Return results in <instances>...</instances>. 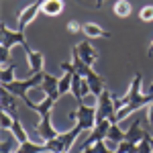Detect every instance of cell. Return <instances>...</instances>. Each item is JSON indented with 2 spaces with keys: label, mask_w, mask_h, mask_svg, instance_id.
<instances>
[{
  "label": "cell",
  "mask_w": 153,
  "mask_h": 153,
  "mask_svg": "<svg viewBox=\"0 0 153 153\" xmlns=\"http://www.w3.org/2000/svg\"><path fill=\"white\" fill-rule=\"evenodd\" d=\"M141 82H143V76L141 74H135L133 80H131V88L127 90V106H123L120 110H117L114 114V123H120L123 118L131 117L133 112L141 110L143 106L151 104L153 102V94H143L141 92Z\"/></svg>",
  "instance_id": "cell-1"
},
{
  "label": "cell",
  "mask_w": 153,
  "mask_h": 153,
  "mask_svg": "<svg viewBox=\"0 0 153 153\" xmlns=\"http://www.w3.org/2000/svg\"><path fill=\"white\" fill-rule=\"evenodd\" d=\"M43 78H45V71H39V74H33L31 78H27V80H14L10 84H4L2 88H6L10 94H14L16 98H29V90H33V88H39L41 82H43Z\"/></svg>",
  "instance_id": "cell-2"
},
{
  "label": "cell",
  "mask_w": 153,
  "mask_h": 153,
  "mask_svg": "<svg viewBox=\"0 0 153 153\" xmlns=\"http://www.w3.org/2000/svg\"><path fill=\"white\" fill-rule=\"evenodd\" d=\"M96 123L104 120V118H112L114 123V114H117V106H114V94L110 90H104L100 96H96Z\"/></svg>",
  "instance_id": "cell-3"
},
{
  "label": "cell",
  "mask_w": 153,
  "mask_h": 153,
  "mask_svg": "<svg viewBox=\"0 0 153 153\" xmlns=\"http://www.w3.org/2000/svg\"><path fill=\"white\" fill-rule=\"evenodd\" d=\"M0 37H2V45L0 47H6V49H10L14 47V45H21V47L25 49V51H29V43H27V37H25L23 31H12V29H8L6 25L2 23L0 25Z\"/></svg>",
  "instance_id": "cell-4"
},
{
  "label": "cell",
  "mask_w": 153,
  "mask_h": 153,
  "mask_svg": "<svg viewBox=\"0 0 153 153\" xmlns=\"http://www.w3.org/2000/svg\"><path fill=\"white\" fill-rule=\"evenodd\" d=\"M76 125L82 131H90L96 127V106H88L84 104V100L78 102V118Z\"/></svg>",
  "instance_id": "cell-5"
},
{
  "label": "cell",
  "mask_w": 153,
  "mask_h": 153,
  "mask_svg": "<svg viewBox=\"0 0 153 153\" xmlns=\"http://www.w3.org/2000/svg\"><path fill=\"white\" fill-rule=\"evenodd\" d=\"M41 4H43V0H35V2H31L27 8H23L21 10V14H19V31H27V27L35 21V16L41 12Z\"/></svg>",
  "instance_id": "cell-6"
},
{
  "label": "cell",
  "mask_w": 153,
  "mask_h": 153,
  "mask_svg": "<svg viewBox=\"0 0 153 153\" xmlns=\"http://www.w3.org/2000/svg\"><path fill=\"white\" fill-rule=\"evenodd\" d=\"M39 125H37V133H39V137L45 141H51V139H55L59 135V131L53 127V123H51V114H45V117H39Z\"/></svg>",
  "instance_id": "cell-7"
},
{
  "label": "cell",
  "mask_w": 153,
  "mask_h": 153,
  "mask_svg": "<svg viewBox=\"0 0 153 153\" xmlns=\"http://www.w3.org/2000/svg\"><path fill=\"white\" fill-rule=\"evenodd\" d=\"M76 49H78V53H80V57L88 63V65H94L96 61H98V51H96L92 45H90V41H82V43H78L76 45Z\"/></svg>",
  "instance_id": "cell-8"
},
{
  "label": "cell",
  "mask_w": 153,
  "mask_h": 153,
  "mask_svg": "<svg viewBox=\"0 0 153 153\" xmlns=\"http://www.w3.org/2000/svg\"><path fill=\"white\" fill-rule=\"evenodd\" d=\"M41 90H43V94L45 96H61L59 94V78L57 76H51V74H45V78H43V82L39 86Z\"/></svg>",
  "instance_id": "cell-9"
},
{
  "label": "cell",
  "mask_w": 153,
  "mask_h": 153,
  "mask_svg": "<svg viewBox=\"0 0 153 153\" xmlns=\"http://www.w3.org/2000/svg\"><path fill=\"white\" fill-rule=\"evenodd\" d=\"M25 53H27V61H29V65H31V71H33V74L43 71V65H45V55H43L41 51L29 49V51H25Z\"/></svg>",
  "instance_id": "cell-10"
},
{
  "label": "cell",
  "mask_w": 153,
  "mask_h": 153,
  "mask_svg": "<svg viewBox=\"0 0 153 153\" xmlns=\"http://www.w3.org/2000/svg\"><path fill=\"white\" fill-rule=\"evenodd\" d=\"M125 131H120V127H118V123H112L110 125V129H108V135H106V143H108V147L114 151L117 149V145L120 141H125Z\"/></svg>",
  "instance_id": "cell-11"
},
{
  "label": "cell",
  "mask_w": 153,
  "mask_h": 153,
  "mask_svg": "<svg viewBox=\"0 0 153 153\" xmlns=\"http://www.w3.org/2000/svg\"><path fill=\"white\" fill-rule=\"evenodd\" d=\"M63 8H65L63 0H43V4H41V12L45 16H57L63 12Z\"/></svg>",
  "instance_id": "cell-12"
},
{
  "label": "cell",
  "mask_w": 153,
  "mask_h": 153,
  "mask_svg": "<svg viewBox=\"0 0 153 153\" xmlns=\"http://www.w3.org/2000/svg\"><path fill=\"white\" fill-rule=\"evenodd\" d=\"M127 135H125V141H131V143H139L147 137V133L145 131H141V120H135L133 125H131V129L129 131H125Z\"/></svg>",
  "instance_id": "cell-13"
},
{
  "label": "cell",
  "mask_w": 153,
  "mask_h": 153,
  "mask_svg": "<svg viewBox=\"0 0 153 153\" xmlns=\"http://www.w3.org/2000/svg\"><path fill=\"white\" fill-rule=\"evenodd\" d=\"M82 133V129L78 127V125H74L70 131H65V133H59V139L63 143V151H70L71 147H74V143L78 139V135Z\"/></svg>",
  "instance_id": "cell-14"
},
{
  "label": "cell",
  "mask_w": 153,
  "mask_h": 153,
  "mask_svg": "<svg viewBox=\"0 0 153 153\" xmlns=\"http://www.w3.org/2000/svg\"><path fill=\"white\" fill-rule=\"evenodd\" d=\"M2 112H8L12 117H16V96L10 94L6 88H2Z\"/></svg>",
  "instance_id": "cell-15"
},
{
  "label": "cell",
  "mask_w": 153,
  "mask_h": 153,
  "mask_svg": "<svg viewBox=\"0 0 153 153\" xmlns=\"http://www.w3.org/2000/svg\"><path fill=\"white\" fill-rule=\"evenodd\" d=\"M86 82L90 84V92H92L94 96H100V94L106 90V88H104V82H102V78H100V76H98L94 70H90V74L86 76Z\"/></svg>",
  "instance_id": "cell-16"
},
{
  "label": "cell",
  "mask_w": 153,
  "mask_h": 153,
  "mask_svg": "<svg viewBox=\"0 0 153 153\" xmlns=\"http://www.w3.org/2000/svg\"><path fill=\"white\" fill-rule=\"evenodd\" d=\"M82 33L86 37H90V39H108V37H110L102 27H98V25H94V23L82 25Z\"/></svg>",
  "instance_id": "cell-17"
},
{
  "label": "cell",
  "mask_w": 153,
  "mask_h": 153,
  "mask_svg": "<svg viewBox=\"0 0 153 153\" xmlns=\"http://www.w3.org/2000/svg\"><path fill=\"white\" fill-rule=\"evenodd\" d=\"M16 151L19 153H49V149H47L45 143L39 145V143H33L31 139H29V141H25V143H19Z\"/></svg>",
  "instance_id": "cell-18"
},
{
  "label": "cell",
  "mask_w": 153,
  "mask_h": 153,
  "mask_svg": "<svg viewBox=\"0 0 153 153\" xmlns=\"http://www.w3.org/2000/svg\"><path fill=\"white\" fill-rule=\"evenodd\" d=\"M112 12L117 14L118 19H127V16H131V12H133V6H131L129 0H117L114 6H112Z\"/></svg>",
  "instance_id": "cell-19"
},
{
  "label": "cell",
  "mask_w": 153,
  "mask_h": 153,
  "mask_svg": "<svg viewBox=\"0 0 153 153\" xmlns=\"http://www.w3.org/2000/svg\"><path fill=\"white\" fill-rule=\"evenodd\" d=\"M10 133H12V137H14V139H16L19 143H25V141H29V135H27V131H25L23 123L19 120V117L14 118V125H12Z\"/></svg>",
  "instance_id": "cell-20"
},
{
  "label": "cell",
  "mask_w": 153,
  "mask_h": 153,
  "mask_svg": "<svg viewBox=\"0 0 153 153\" xmlns=\"http://www.w3.org/2000/svg\"><path fill=\"white\" fill-rule=\"evenodd\" d=\"M71 78H74L71 71H63V76L59 78V94L61 96L71 92Z\"/></svg>",
  "instance_id": "cell-21"
},
{
  "label": "cell",
  "mask_w": 153,
  "mask_h": 153,
  "mask_svg": "<svg viewBox=\"0 0 153 153\" xmlns=\"http://www.w3.org/2000/svg\"><path fill=\"white\" fill-rule=\"evenodd\" d=\"M14 80H16V78H14V63L4 65L2 71H0V84L4 86V84H10V82H14Z\"/></svg>",
  "instance_id": "cell-22"
},
{
  "label": "cell",
  "mask_w": 153,
  "mask_h": 153,
  "mask_svg": "<svg viewBox=\"0 0 153 153\" xmlns=\"http://www.w3.org/2000/svg\"><path fill=\"white\" fill-rule=\"evenodd\" d=\"M80 86H82V76H80V74H74V78H71V94H74V98H76L78 102L84 100Z\"/></svg>",
  "instance_id": "cell-23"
},
{
  "label": "cell",
  "mask_w": 153,
  "mask_h": 153,
  "mask_svg": "<svg viewBox=\"0 0 153 153\" xmlns=\"http://www.w3.org/2000/svg\"><path fill=\"white\" fill-rule=\"evenodd\" d=\"M117 153H137V143H131V141H120L117 145Z\"/></svg>",
  "instance_id": "cell-24"
},
{
  "label": "cell",
  "mask_w": 153,
  "mask_h": 153,
  "mask_svg": "<svg viewBox=\"0 0 153 153\" xmlns=\"http://www.w3.org/2000/svg\"><path fill=\"white\" fill-rule=\"evenodd\" d=\"M14 118L12 114H8V112H2V118H0V129L2 131H10L12 125H14Z\"/></svg>",
  "instance_id": "cell-25"
},
{
  "label": "cell",
  "mask_w": 153,
  "mask_h": 153,
  "mask_svg": "<svg viewBox=\"0 0 153 153\" xmlns=\"http://www.w3.org/2000/svg\"><path fill=\"white\" fill-rule=\"evenodd\" d=\"M139 19H141L143 23H151V21H153V6H151V4L143 6L141 10H139Z\"/></svg>",
  "instance_id": "cell-26"
},
{
  "label": "cell",
  "mask_w": 153,
  "mask_h": 153,
  "mask_svg": "<svg viewBox=\"0 0 153 153\" xmlns=\"http://www.w3.org/2000/svg\"><path fill=\"white\" fill-rule=\"evenodd\" d=\"M19 147V141L12 137V139H4L2 141V153H14Z\"/></svg>",
  "instance_id": "cell-27"
},
{
  "label": "cell",
  "mask_w": 153,
  "mask_h": 153,
  "mask_svg": "<svg viewBox=\"0 0 153 153\" xmlns=\"http://www.w3.org/2000/svg\"><path fill=\"white\" fill-rule=\"evenodd\" d=\"M0 63H2V68H4V65H10V63H12V61H10V49L0 47Z\"/></svg>",
  "instance_id": "cell-28"
},
{
  "label": "cell",
  "mask_w": 153,
  "mask_h": 153,
  "mask_svg": "<svg viewBox=\"0 0 153 153\" xmlns=\"http://www.w3.org/2000/svg\"><path fill=\"white\" fill-rule=\"evenodd\" d=\"M68 31H70V33H82V25L76 23V21H70V23H68Z\"/></svg>",
  "instance_id": "cell-29"
},
{
  "label": "cell",
  "mask_w": 153,
  "mask_h": 153,
  "mask_svg": "<svg viewBox=\"0 0 153 153\" xmlns=\"http://www.w3.org/2000/svg\"><path fill=\"white\" fill-rule=\"evenodd\" d=\"M147 118H149V125L153 127V102L149 104V114H147Z\"/></svg>",
  "instance_id": "cell-30"
},
{
  "label": "cell",
  "mask_w": 153,
  "mask_h": 153,
  "mask_svg": "<svg viewBox=\"0 0 153 153\" xmlns=\"http://www.w3.org/2000/svg\"><path fill=\"white\" fill-rule=\"evenodd\" d=\"M78 153H96V151H94V149H92V147H88V149H80V151H78Z\"/></svg>",
  "instance_id": "cell-31"
},
{
  "label": "cell",
  "mask_w": 153,
  "mask_h": 153,
  "mask_svg": "<svg viewBox=\"0 0 153 153\" xmlns=\"http://www.w3.org/2000/svg\"><path fill=\"white\" fill-rule=\"evenodd\" d=\"M147 55H149V57H153V41H151V45H149V51H147Z\"/></svg>",
  "instance_id": "cell-32"
},
{
  "label": "cell",
  "mask_w": 153,
  "mask_h": 153,
  "mask_svg": "<svg viewBox=\"0 0 153 153\" xmlns=\"http://www.w3.org/2000/svg\"><path fill=\"white\" fill-rule=\"evenodd\" d=\"M102 4H104V0H96V8H102Z\"/></svg>",
  "instance_id": "cell-33"
},
{
  "label": "cell",
  "mask_w": 153,
  "mask_h": 153,
  "mask_svg": "<svg viewBox=\"0 0 153 153\" xmlns=\"http://www.w3.org/2000/svg\"><path fill=\"white\" fill-rule=\"evenodd\" d=\"M147 94H153V82L149 84V88H147Z\"/></svg>",
  "instance_id": "cell-34"
},
{
  "label": "cell",
  "mask_w": 153,
  "mask_h": 153,
  "mask_svg": "<svg viewBox=\"0 0 153 153\" xmlns=\"http://www.w3.org/2000/svg\"><path fill=\"white\" fill-rule=\"evenodd\" d=\"M149 143H151V147H153V137H149Z\"/></svg>",
  "instance_id": "cell-35"
},
{
  "label": "cell",
  "mask_w": 153,
  "mask_h": 153,
  "mask_svg": "<svg viewBox=\"0 0 153 153\" xmlns=\"http://www.w3.org/2000/svg\"><path fill=\"white\" fill-rule=\"evenodd\" d=\"M63 153H70V151H63Z\"/></svg>",
  "instance_id": "cell-36"
},
{
  "label": "cell",
  "mask_w": 153,
  "mask_h": 153,
  "mask_svg": "<svg viewBox=\"0 0 153 153\" xmlns=\"http://www.w3.org/2000/svg\"><path fill=\"white\" fill-rule=\"evenodd\" d=\"M14 153H19V151H14Z\"/></svg>",
  "instance_id": "cell-37"
}]
</instances>
